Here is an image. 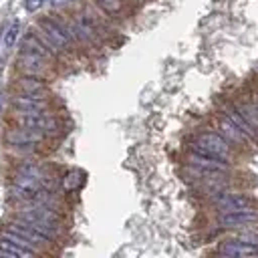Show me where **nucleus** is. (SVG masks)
<instances>
[{
  "label": "nucleus",
  "mask_w": 258,
  "mask_h": 258,
  "mask_svg": "<svg viewBox=\"0 0 258 258\" xmlns=\"http://www.w3.org/2000/svg\"><path fill=\"white\" fill-rule=\"evenodd\" d=\"M48 62L50 60H46L44 56H38L32 52H22V50L16 58V64L22 75H36V77H42L48 71Z\"/></svg>",
  "instance_id": "obj_9"
},
{
  "label": "nucleus",
  "mask_w": 258,
  "mask_h": 258,
  "mask_svg": "<svg viewBox=\"0 0 258 258\" xmlns=\"http://www.w3.org/2000/svg\"><path fill=\"white\" fill-rule=\"evenodd\" d=\"M191 151H200V153H208V155H218V157H230V141L222 135V133H200L194 141H191Z\"/></svg>",
  "instance_id": "obj_2"
},
{
  "label": "nucleus",
  "mask_w": 258,
  "mask_h": 258,
  "mask_svg": "<svg viewBox=\"0 0 258 258\" xmlns=\"http://www.w3.org/2000/svg\"><path fill=\"white\" fill-rule=\"evenodd\" d=\"M12 107L16 115H32L48 111V99L44 93H18L12 97Z\"/></svg>",
  "instance_id": "obj_6"
},
{
  "label": "nucleus",
  "mask_w": 258,
  "mask_h": 258,
  "mask_svg": "<svg viewBox=\"0 0 258 258\" xmlns=\"http://www.w3.org/2000/svg\"><path fill=\"white\" fill-rule=\"evenodd\" d=\"M0 256H4V258H28V256H36V252L0 236Z\"/></svg>",
  "instance_id": "obj_14"
},
{
  "label": "nucleus",
  "mask_w": 258,
  "mask_h": 258,
  "mask_svg": "<svg viewBox=\"0 0 258 258\" xmlns=\"http://www.w3.org/2000/svg\"><path fill=\"white\" fill-rule=\"evenodd\" d=\"M18 36H20V22L14 20V22H10V26L6 28V32H4V36H2L4 48H12V46L16 44V40H18Z\"/></svg>",
  "instance_id": "obj_17"
},
{
  "label": "nucleus",
  "mask_w": 258,
  "mask_h": 258,
  "mask_svg": "<svg viewBox=\"0 0 258 258\" xmlns=\"http://www.w3.org/2000/svg\"><path fill=\"white\" fill-rule=\"evenodd\" d=\"M187 163L191 167H196L198 171H204V173H218V171H228L230 169V163H228L226 157L208 155V153H200V151H189Z\"/></svg>",
  "instance_id": "obj_7"
},
{
  "label": "nucleus",
  "mask_w": 258,
  "mask_h": 258,
  "mask_svg": "<svg viewBox=\"0 0 258 258\" xmlns=\"http://www.w3.org/2000/svg\"><path fill=\"white\" fill-rule=\"evenodd\" d=\"M139 2H143V0H139Z\"/></svg>",
  "instance_id": "obj_21"
},
{
  "label": "nucleus",
  "mask_w": 258,
  "mask_h": 258,
  "mask_svg": "<svg viewBox=\"0 0 258 258\" xmlns=\"http://www.w3.org/2000/svg\"><path fill=\"white\" fill-rule=\"evenodd\" d=\"M218 224L224 228H244V226L258 224V210L248 206V208H240L232 212H222L218 216Z\"/></svg>",
  "instance_id": "obj_8"
},
{
  "label": "nucleus",
  "mask_w": 258,
  "mask_h": 258,
  "mask_svg": "<svg viewBox=\"0 0 258 258\" xmlns=\"http://www.w3.org/2000/svg\"><path fill=\"white\" fill-rule=\"evenodd\" d=\"M36 30L40 34H44V38L56 48V52L60 50H71L75 44V36L71 30V24H64L58 18H40L36 24Z\"/></svg>",
  "instance_id": "obj_1"
},
{
  "label": "nucleus",
  "mask_w": 258,
  "mask_h": 258,
  "mask_svg": "<svg viewBox=\"0 0 258 258\" xmlns=\"http://www.w3.org/2000/svg\"><path fill=\"white\" fill-rule=\"evenodd\" d=\"M16 218L36 222V224H48V226H58L60 228V214L54 210V206L40 204V202H30L28 206L20 208L16 212Z\"/></svg>",
  "instance_id": "obj_3"
},
{
  "label": "nucleus",
  "mask_w": 258,
  "mask_h": 258,
  "mask_svg": "<svg viewBox=\"0 0 258 258\" xmlns=\"http://www.w3.org/2000/svg\"><path fill=\"white\" fill-rule=\"evenodd\" d=\"M214 206L220 208L222 212H232V210L252 206V200L244 194H226V191H222V194L214 196Z\"/></svg>",
  "instance_id": "obj_12"
},
{
  "label": "nucleus",
  "mask_w": 258,
  "mask_h": 258,
  "mask_svg": "<svg viewBox=\"0 0 258 258\" xmlns=\"http://www.w3.org/2000/svg\"><path fill=\"white\" fill-rule=\"evenodd\" d=\"M254 107H256V111H258V95H256V101H254Z\"/></svg>",
  "instance_id": "obj_20"
},
{
  "label": "nucleus",
  "mask_w": 258,
  "mask_h": 258,
  "mask_svg": "<svg viewBox=\"0 0 258 258\" xmlns=\"http://www.w3.org/2000/svg\"><path fill=\"white\" fill-rule=\"evenodd\" d=\"M46 2H48V0H24V8H26V12H36V10H40Z\"/></svg>",
  "instance_id": "obj_18"
},
{
  "label": "nucleus",
  "mask_w": 258,
  "mask_h": 258,
  "mask_svg": "<svg viewBox=\"0 0 258 258\" xmlns=\"http://www.w3.org/2000/svg\"><path fill=\"white\" fill-rule=\"evenodd\" d=\"M16 123L18 125H24V127H30L34 131H40L42 135H56L60 131V123L54 115H50L48 111H42V113H32V115H14Z\"/></svg>",
  "instance_id": "obj_4"
},
{
  "label": "nucleus",
  "mask_w": 258,
  "mask_h": 258,
  "mask_svg": "<svg viewBox=\"0 0 258 258\" xmlns=\"http://www.w3.org/2000/svg\"><path fill=\"white\" fill-rule=\"evenodd\" d=\"M73 0H48V4L52 6V8H60V6H67V4H71Z\"/></svg>",
  "instance_id": "obj_19"
},
{
  "label": "nucleus",
  "mask_w": 258,
  "mask_h": 258,
  "mask_svg": "<svg viewBox=\"0 0 258 258\" xmlns=\"http://www.w3.org/2000/svg\"><path fill=\"white\" fill-rule=\"evenodd\" d=\"M218 129H220V133L230 141V143H238V145H244V143H248L250 139L242 133V129H238L224 113H222V117H218Z\"/></svg>",
  "instance_id": "obj_13"
},
{
  "label": "nucleus",
  "mask_w": 258,
  "mask_h": 258,
  "mask_svg": "<svg viewBox=\"0 0 258 258\" xmlns=\"http://www.w3.org/2000/svg\"><path fill=\"white\" fill-rule=\"evenodd\" d=\"M44 139H46V135H42L40 131H34L30 127H24L18 123H16V127H10L4 133V141L8 147H34V145L42 143Z\"/></svg>",
  "instance_id": "obj_5"
},
{
  "label": "nucleus",
  "mask_w": 258,
  "mask_h": 258,
  "mask_svg": "<svg viewBox=\"0 0 258 258\" xmlns=\"http://www.w3.org/2000/svg\"><path fill=\"white\" fill-rule=\"evenodd\" d=\"M224 115L238 127V129H242V133L252 141V143H256L258 145V131L252 127V123L244 117V113L238 109V105H230V107H226L224 109Z\"/></svg>",
  "instance_id": "obj_11"
},
{
  "label": "nucleus",
  "mask_w": 258,
  "mask_h": 258,
  "mask_svg": "<svg viewBox=\"0 0 258 258\" xmlns=\"http://www.w3.org/2000/svg\"><path fill=\"white\" fill-rule=\"evenodd\" d=\"M95 4L109 16H119L125 12V0H95Z\"/></svg>",
  "instance_id": "obj_16"
},
{
  "label": "nucleus",
  "mask_w": 258,
  "mask_h": 258,
  "mask_svg": "<svg viewBox=\"0 0 258 258\" xmlns=\"http://www.w3.org/2000/svg\"><path fill=\"white\" fill-rule=\"evenodd\" d=\"M218 250H220V254H226V256H256L258 244H252L244 238H234V240L222 242Z\"/></svg>",
  "instance_id": "obj_10"
},
{
  "label": "nucleus",
  "mask_w": 258,
  "mask_h": 258,
  "mask_svg": "<svg viewBox=\"0 0 258 258\" xmlns=\"http://www.w3.org/2000/svg\"><path fill=\"white\" fill-rule=\"evenodd\" d=\"M14 85L18 93H46V83L42 81V77L36 75H22L16 79Z\"/></svg>",
  "instance_id": "obj_15"
}]
</instances>
